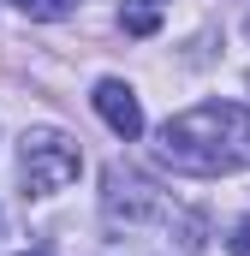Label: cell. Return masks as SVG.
Returning <instances> with one entry per match:
<instances>
[{
	"instance_id": "cell-1",
	"label": "cell",
	"mask_w": 250,
	"mask_h": 256,
	"mask_svg": "<svg viewBox=\"0 0 250 256\" xmlns=\"http://www.w3.org/2000/svg\"><path fill=\"white\" fill-rule=\"evenodd\" d=\"M155 155H161V167L190 173V179L250 167V108L244 102H196L161 126Z\"/></svg>"
},
{
	"instance_id": "cell-2",
	"label": "cell",
	"mask_w": 250,
	"mask_h": 256,
	"mask_svg": "<svg viewBox=\"0 0 250 256\" xmlns=\"http://www.w3.org/2000/svg\"><path fill=\"white\" fill-rule=\"evenodd\" d=\"M78 173H84V149H78V137H66V131H54V126H36V131L18 137V179H24L30 196L66 191Z\"/></svg>"
},
{
	"instance_id": "cell-3",
	"label": "cell",
	"mask_w": 250,
	"mask_h": 256,
	"mask_svg": "<svg viewBox=\"0 0 250 256\" xmlns=\"http://www.w3.org/2000/svg\"><path fill=\"white\" fill-rule=\"evenodd\" d=\"M102 214H108V226H125V232H143V226H173V220H185V214H179V202H173L167 191H155L149 179H137V173H125V167H114V173H108Z\"/></svg>"
},
{
	"instance_id": "cell-4",
	"label": "cell",
	"mask_w": 250,
	"mask_h": 256,
	"mask_svg": "<svg viewBox=\"0 0 250 256\" xmlns=\"http://www.w3.org/2000/svg\"><path fill=\"white\" fill-rule=\"evenodd\" d=\"M90 102H96V114L108 120V131H114V137H125V143H131V137H143V102H137V90H131V84L102 78Z\"/></svg>"
},
{
	"instance_id": "cell-5",
	"label": "cell",
	"mask_w": 250,
	"mask_h": 256,
	"mask_svg": "<svg viewBox=\"0 0 250 256\" xmlns=\"http://www.w3.org/2000/svg\"><path fill=\"white\" fill-rule=\"evenodd\" d=\"M167 18V0H120V30L125 36H155Z\"/></svg>"
},
{
	"instance_id": "cell-6",
	"label": "cell",
	"mask_w": 250,
	"mask_h": 256,
	"mask_svg": "<svg viewBox=\"0 0 250 256\" xmlns=\"http://www.w3.org/2000/svg\"><path fill=\"white\" fill-rule=\"evenodd\" d=\"M12 6H18L24 18H66L78 0H12Z\"/></svg>"
},
{
	"instance_id": "cell-7",
	"label": "cell",
	"mask_w": 250,
	"mask_h": 256,
	"mask_svg": "<svg viewBox=\"0 0 250 256\" xmlns=\"http://www.w3.org/2000/svg\"><path fill=\"white\" fill-rule=\"evenodd\" d=\"M226 256H250V214L232 226V232H226Z\"/></svg>"
},
{
	"instance_id": "cell-8",
	"label": "cell",
	"mask_w": 250,
	"mask_h": 256,
	"mask_svg": "<svg viewBox=\"0 0 250 256\" xmlns=\"http://www.w3.org/2000/svg\"><path fill=\"white\" fill-rule=\"evenodd\" d=\"M30 256H36V250H30Z\"/></svg>"
}]
</instances>
